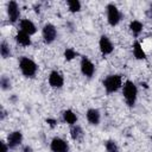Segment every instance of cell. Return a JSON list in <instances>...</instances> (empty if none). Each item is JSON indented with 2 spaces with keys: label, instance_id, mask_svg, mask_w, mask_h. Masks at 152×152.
Masks as SVG:
<instances>
[{
  "label": "cell",
  "instance_id": "obj_1",
  "mask_svg": "<svg viewBox=\"0 0 152 152\" xmlns=\"http://www.w3.org/2000/svg\"><path fill=\"white\" fill-rule=\"evenodd\" d=\"M122 96L125 99V102L128 107H134L137 103V99H138V87L137 84L131 81V80H126L122 83Z\"/></svg>",
  "mask_w": 152,
  "mask_h": 152
},
{
  "label": "cell",
  "instance_id": "obj_2",
  "mask_svg": "<svg viewBox=\"0 0 152 152\" xmlns=\"http://www.w3.org/2000/svg\"><path fill=\"white\" fill-rule=\"evenodd\" d=\"M18 65H19V69H20L21 74L27 78H33L36 76L37 71H38L37 63L33 59H31L30 57H26V56L20 57Z\"/></svg>",
  "mask_w": 152,
  "mask_h": 152
},
{
  "label": "cell",
  "instance_id": "obj_3",
  "mask_svg": "<svg viewBox=\"0 0 152 152\" xmlns=\"http://www.w3.org/2000/svg\"><path fill=\"white\" fill-rule=\"evenodd\" d=\"M122 83H124L122 76L119 74H110L102 81V86H103L106 93H108V94H113V93L118 91L120 88H122Z\"/></svg>",
  "mask_w": 152,
  "mask_h": 152
},
{
  "label": "cell",
  "instance_id": "obj_4",
  "mask_svg": "<svg viewBox=\"0 0 152 152\" xmlns=\"http://www.w3.org/2000/svg\"><path fill=\"white\" fill-rule=\"evenodd\" d=\"M106 13H107V21L110 26H116L119 25L120 20H121V13L119 11V8L116 7V5L114 4H108L106 7Z\"/></svg>",
  "mask_w": 152,
  "mask_h": 152
},
{
  "label": "cell",
  "instance_id": "obj_5",
  "mask_svg": "<svg viewBox=\"0 0 152 152\" xmlns=\"http://www.w3.org/2000/svg\"><path fill=\"white\" fill-rule=\"evenodd\" d=\"M42 38L45 44H52L57 38V28L53 24L48 23L42 28Z\"/></svg>",
  "mask_w": 152,
  "mask_h": 152
},
{
  "label": "cell",
  "instance_id": "obj_6",
  "mask_svg": "<svg viewBox=\"0 0 152 152\" xmlns=\"http://www.w3.org/2000/svg\"><path fill=\"white\" fill-rule=\"evenodd\" d=\"M6 12H7V17H8V20L14 24L17 21H20V8H19V5L17 1H8L7 5H6Z\"/></svg>",
  "mask_w": 152,
  "mask_h": 152
},
{
  "label": "cell",
  "instance_id": "obj_7",
  "mask_svg": "<svg viewBox=\"0 0 152 152\" xmlns=\"http://www.w3.org/2000/svg\"><path fill=\"white\" fill-rule=\"evenodd\" d=\"M80 69H81L82 75L86 76L87 78H91L94 76V74H95V65L87 56H82L81 57Z\"/></svg>",
  "mask_w": 152,
  "mask_h": 152
},
{
  "label": "cell",
  "instance_id": "obj_8",
  "mask_svg": "<svg viewBox=\"0 0 152 152\" xmlns=\"http://www.w3.org/2000/svg\"><path fill=\"white\" fill-rule=\"evenodd\" d=\"M50 150L52 152H70L69 144L61 137H53L50 141Z\"/></svg>",
  "mask_w": 152,
  "mask_h": 152
},
{
  "label": "cell",
  "instance_id": "obj_9",
  "mask_svg": "<svg viewBox=\"0 0 152 152\" xmlns=\"http://www.w3.org/2000/svg\"><path fill=\"white\" fill-rule=\"evenodd\" d=\"M48 82H49V84H50L51 88L61 89V88L64 86V76H63L62 72H59L58 70H52V71L49 74Z\"/></svg>",
  "mask_w": 152,
  "mask_h": 152
},
{
  "label": "cell",
  "instance_id": "obj_10",
  "mask_svg": "<svg viewBox=\"0 0 152 152\" xmlns=\"http://www.w3.org/2000/svg\"><path fill=\"white\" fill-rule=\"evenodd\" d=\"M99 49L103 56H108L114 51V45L110 40V38L106 34H102L99 39Z\"/></svg>",
  "mask_w": 152,
  "mask_h": 152
},
{
  "label": "cell",
  "instance_id": "obj_11",
  "mask_svg": "<svg viewBox=\"0 0 152 152\" xmlns=\"http://www.w3.org/2000/svg\"><path fill=\"white\" fill-rule=\"evenodd\" d=\"M23 139H24V135H23L21 131H12L11 133H8L6 142L8 144L11 150H15L18 146L21 145Z\"/></svg>",
  "mask_w": 152,
  "mask_h": 152
},
{
  "label": "cell",
  "instance_id": "obj_12",
  "mask_svg": "<svg viewBox=\"0 0 152 152\" xmlns=\"http://www.w3.org/2000/svg\"><path fill=\"white\" fill-rule=\"evenodd\" d=\"M19 31H23L25 33H27L28 36H33L37 32V26L34 25V23L30 19H21L19 21Z\"/></svg>",
  "mask_w": 152,
  "mask_h": 152
},
{
  "label": "cell",
  "instance_id": "obj_13",
  "mask_svg": "<svg viewBox=\"0 0 152 152\" xmlns=\"http://www.w3.org/2000/svg\"><path fill=\"white\" fill-rule=\"evenodd\" d=\"M86 119L90 125L97 126L101 122V112L97 108H89L86 112Z\"/></svg>",
  "mask_w": 152,
  "mask_h": 152
},
{
  "label": "cell",
  "instance_id": "obj_14",
  "mask_svg": "<svg viewBox=\"0 0 152 152\" xmlns=\"http://www.w3.org/2000/svg\"><path fill=\"white\" fill-rule=\"evenodd\" d=\"M132 52H133L134 58L138 59V61H142V59L146 58V53H145V51H144V49H142V45H141L140 42L137 40V39H135V40L133 42V44H132Z\"/></svg>",
  "mask_w": 152,
  "mask_h": 152
},
{
  "label": "cell",
  "instance_id": "obj_15",
  "mask_svg": "<svg viewBox=\"0 0 152 152\" xmlns=\"http://www.w3.org/2000/svg\"><path fill=\"white\" fill-rule=\"evenodd\" d=\"M14 39H15L17 44H19V45H21L24 48H27V46H30L32 44L31 36H28L27 33H25L23 31H18L17 34H15V37H14Z\"/></svg>",
  "mask_w": 152,
  "mask_h": 152
},
{
  "label": "cell",
  "instance_id": "obj_16",
  "mask_svg": "<svg viewBox=\"0 0 152 152\" xmlns=\"http://www.w3.org/2000/svg\"><path fill=\"white\" fill-rule=\"evenodd\" d=\"M62 116H63V121H64L65 124H68L69 126L76 125V122H77V120H78L76 113H75L74 110H71V109H65V110H63Z\"/></svg>",
  "mask_w": 152,
  "mask_h": 152
},
{
  "label": "cell",
  "instance_id": "obj_17",
  "mask_svg": "<svg viewBox=\"0 0 152 152\" xmlns=\"http://www.w3.org/2000/svg\"><path fill=\"white\" fill-rule=\"evenodd\" d=\"M70 137L74 141H82L83 137H84V133H83V129L80 125H74L71 126L70 128Z\"/></svg>",
  "mask_w": 152,
  "mask_h": 152
},
{
  "label": "cell",
  "instance_id": "obj_18",
  "mask_svg": "<svg viewBox=\"0 0 152 152\" xmlns=\"http://www.w3.org/2000/svg\"><path fill=\"white\" fill-rule=\"evenodd\" d=\"M128 28L131 31V33L134 36V37H138L141 32H142V28H144V25L140 20H132L128 25Z\"/></svg>",
  "mask_w": 152,
  "mask_h": 152
},
{
  "label": "cell",
  "instance_id": "obj_19",
  "mask_svg": "<svg viewBox=\"0 0 152 152\" xmlns=\"http://www.w3.org/2000/svg\"><path fill=\"white\" fill-rule=\"evenodd\" d=\"M66 5H68V10L70 13H78L82 8V5L78 0H68Z\"/></svg>",
  "mask_w": 152,
  "mask_h": 152
},
{
  "label": "cell",
  "instance_id": "obj_20",
  "mask_svg": "<svg viewBox=\"0 0 152 152\" xmlns=\"http://www.w3.org/2000/svg\"><path fill=\"white\" fill-rule=\"evenodd\" d=\"M0 55H1V57L4 59H7V58H10L12 56L11 48L6 42H1L0 43Z\"/></svg>",
  "mask_w": 152,
  "mask_h": 152
},
{
  "label": "cell",
  "instance_id": "obj_21",
  "mask_svg": "<svg viewBox=\"0 0 152 152\" xmlns=\"http://www.w3.org/2000/svg\"><path fill=\"white\" fill-rule=\"evenodd\" d=\"M104 150H106V152H120V148H119L116 141L112 140V139H109L104 142Z\"/></svg>",
  "mask_w": 152,
  "mask_h": 152
},
{
  "label": "cell",
  "instance_id": "obj_22",
  "mask_svg": "<svg viewBox=\"0 0 152 152\" xmlns=\"http://www.w3.org/2000/svg\"><path fill=\"white\" fill-rule=\"evenodd\" d=\"M63 56H64V59L65 61L70 62V61H72L74 58H76L78 56V52L75 49H72V48H66L64 50V52H63Z\"/></svg>",
  "mask_w": 152,
  "mask_h": 152
},
{
  "label": "cell",
  "instance_id": "obj_23",
  "mask_svg": "<svg viewBox=\"0 0 152 152\" xmlns=\"http://www.w3.org/2000/svg\"><path fill=\"white\" fill-rule=\"evenodd\" d=\"M0 87H1V89H2L4 91L10 90L11 87H12V82H11L10 77H7V76H1V78H0Z\"/></svg>",
  "mask_w": 152,
  "mask_h": 152
},
{
  "label": "cell",
  "instance_id": "obj_24",
  "mask_svg": "<svg viewBox=\"0 0 152 152\" xmlns=\"http://www.w3.org/2000/svg\"><path fill=\"white\" fill-rule=\"evenodd\" d=\"M45 122H46L51 128H55V127L57 126V124H58L57 119H55V118H48V119L45 120Z\"/></svg>",
  "mask_w": 152,
  "mask_h": 152
},
{
  "label": "cell",
  "instance_id": "obj_25",
  "mask_svg": "<svg viewBox=\"0 0 152 152\" xmlns=\"http://www.w3.org/2000/svg\"><path fill=\"white\" fill-rule=\"evenodd\" d=\"M0 145H1V151L0 152H10V146H8V144L5 141V140H1L0 141Z\"/></svg>",
  "mask_w": 152,
  "mask_h": 152
},
{
  "label": "cell",
  "instance_id": "obj_26",
  "mask_svg": "<svg viewBox=\"0 0 152 152\" xmlns=\"http://www.w3.org/2000/svg\"><path fill=\"white\" fill-rule=\"evenodd\" d=\"M20 152H33V148H32L30 145H25V146L21 148Z\"/></svg>",
  "mask_w": 152,
  "mask_h": 152
},
{
  "label": "cell",
  "instance_id": "obj_27",
  "mask_svg": "<svg viewBox=\"0 0 152 152\" xmlns=\"http://www.w3.org/2000/svg\"><path fill=\"white\" fill-rule=\"evenodd\" d=\"M6 110L4 109V108H1V113H0V120H4L5 118H6Z\"/></svg>",
  "mask_w": 152,
  "mask_h": 152
}]
</instances>
